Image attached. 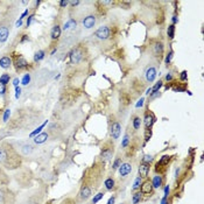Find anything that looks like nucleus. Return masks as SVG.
I'll return each mask as SVG.
<instances>
[{"instance_id":"1","label":"nucleus","mask_w":204,"mask_h":204,"mask_svg":"<svg viewBox=\"0 0 204 204\" xmlns=\"http://www.w3.org/2000/svg\"><path fill=\"white\" fill-rule=\"evenodd\" d=\"M21 163L20 156L8 145L0 146V164L8 169H14Z\"/></svg>"},{"instance_id":"2","label":"nucleus","mask_w":204,"mask_h":204,"mask_svg":"<svg viewBox=\"0 0 204 204\" xmlns=\"http://www.w3.org/2000/svg\"><path fill=\"white\" fill-rule=\"evenodd\" d=\"M113 154H114V146L110 142H106L100 148V160H102V162L105 163L111 161L112 157H113Z\"/></svg>"},{"instance_id":"3","label":"nucleus","mask_w":204,"mask_h":204,"mask_svg":"<svg viewBox=\"0 0 204 204\" xmlns=\"http://www.w3.org/2000/svg\"><path fill=\"white\" fill-rule=\"evenodd\" d=\"M172 161V156L170 155H163L156 163H155V172L157 175H161L167 170L169 162Z\"/></svg>"},{"instance_id":"4","label":"nucleus","mask_w":204,"mask_h":204,"mask_svg":"<svg viewBox=\"0 0 204 204\" xmlns=\"http://www.w3.org/2000/svg\"><path fill=\"white\" fill-rule=\"evenodd\" d=\"M94 36L97 37L98 40H102V41L109 40V39L111 37V29H110V27H107V26L99 27L97 31H94Z\"/></svg>"},{"instance_id":"5","label":"nucleus","mask_w":204,"mask_h":204,"mask_svg":"<svg viewBox=\"0 0 204 204\" xmlns=\"http://www.w3.org/2000/svg\"><path fill=\"white\" fill-rule=\"evenodd\" d=\"M140 193H141L142 196H146V197H149V196H152L153 195V191H154V188H153V184H152V181H149V180H145L144 182L141 183L140 185Z\"/></svg>"},{"instance_id":"6","label":"nucleus","mask_w":204,"mask_h":204,"mask_svg":"<svg viewBox=\"0 0 204 204\" xmlns=\"http://www.w3.org/2000/svg\"><path fill=\"white\" fill-rule=\"evenodd\" d=\"M83 55L84 52L82 48L81 47L75 48L73 52H71V54H70V62H71V64H77V63L81 62L83 60Z\"/></svg>"},{"instance_id":"7","label":"nucleus","mask_w":204,"mask_h":204,"mask_svg":"<svg viewBox=\"0 0 204 204\" xmlns=\"http://www.w3.org/2000/svg\"><path fill=\"white\" fill-rule=\"evenodd\" d=\"M120 133H121L120 123H118V121L112 123V125H111V130H110L111 138H112L113 140H118V139H119V136H120Z\"/></svg>"},{"instance_id":"8","label":"nucleus","mask_w":204,"mask_h":204,"mask_svg":"<svg viewBox=\"0 0 204 204\" xmlns=\"http://www.w3.org/2000/svg\"><path fill=\"white\" fill-rule=\"evenodd\" d=\"M92 189L86 187V185H82L81 189H79V193H78V198L81 201H88V199L92 196Z\"/></svg>"},{"instance_id":"9","label":"nucleus","mask_w":204,"mask_h":204,"mask_svg":"<svg viewBox=\"0 0 204 204\" xmlns=\"http://www.w3.org/2000/svg\"><path fill=\"white\" fill-rule=\"evenodd\" d=\"M118 172L123 178L127 177L132 172V164L130 162H123L120 164V167L118 168Z\"/></svg>"},{"instance_id":"10","label":"nucleus","mask_w":204,"mask_h":204,"mask_svg":"<svg viewBox=\"0 0 204 204\" xmlns=\"http://www.w3.org/2000/svg\"><path fill=\"white\" fill-rule=\"evenodd\" d=\"M14 64H15L16 70H25V69L28 68L29 63L27 62V60L22 55H19V56H15V61H14Z\"/></svg>"},{"instance_id":"11","label":"nucleus","mask_w":204,"mask_h":204,"mask_svg":"<svg viewBox=\"0 0 204 204\" xmlns=\"http://www.w3.org/2000/svg\"><path fill=\"white\" fill-rule=\"evenodd\" d=\"M152 52L155 57H161L163 55V43L161 41H155L152 44Z\"/></svg>"},{"instance_id":"12","label":"nucleus","mask_w":204,"mask_h":204,"mask_svg":"<svg viewBox=\"0 0 204 204\" xmlns=\"http://www.w3.org/2000/svg\"><path fill=\"white\" fill-rule=\"evenodd\" d=\"M149 170H151V164L141 162L140 163V166H139V168H138L139 176H140L141 178H147L148 177V174H149Z\"/></svg>"},{"instance_id":"13","label":"nucleus","mask_w":204,"mask_h":204,"mask_svg":"<svg viewBox=\"0 0 204 204\" xmlns=\"http://www.w3.org/2000/svg\"><path fill=\"white\" fill-rule=\"evenodd\" d=\"M156 75H157V71L155 67H149V68H147L146 73H145L146 81L148 83H152V82H154V79L156 78Z\"/></svg>"},{"instance_id":"14","label":"nucleus","mask_w":204,"mask_h":204,"mask_svg":"<svg viewBox=\"0 0 204 204\" xmlns=\"http://www.w3.org/2000/svg\"><path fill=\"white\" fill-rule=\"evenodd\" d=\"M96 25V16L94 14H89L83 19V26L86 29H90Z\"/></svg>"},{"instance_id":"15","label":"nucleus","mask_w":204,"mask_h":204,"mask_svg":"<svg viewBox=\"0 0 204 204\" xmlns=\"http://www.w3.org/2000/svg\"><path fill=\"white\" fill-rule=\"evenodd\" d=\"M10 36V28L8 26L1 25L0 26V43H4L7 41V39Z\"/></svg>"},{"instance_id":"16","label":"nucleus","mask_w":204,"mask_h":204,"mask_svg":"<svg viewBox=\"0 0 204 204\" xmlns=\"http://www.w3.org/2000/svg\"><path fill=\"white\" fill-rule=\"evenodd\" d=\"M154 121H155V118H154V115L149 112H146V114H145V126H146V130H151V127L153 126L154 124Z\"/></svg>"},{"instance_id":"17","label":"nucleus","mask_w":204,"mask_h":204,"mask_svg":"<svg viewBox=\"0 0 204 204\" xmlns=\"http://www.w3.org/2000/svg\"><path fill=\"white\" fill-rule=\"evenodd\" d=\"M48 138H49V134H48L47 132H42V133H40V134L35 135V138H34V142L37 144V145H41V144L47 141Z\"/></svg>"},{"instance_id":"18","label":"nucleus","mask_w":204,"mask_h":204,"mask_svg":"<svg viewBox=\"0 0 204 204\" xmlns=\"http://www.w3.org/2000/svg\"><path fill=\"white\" fill-rule=\"evenodd\" d=\"M162 183H163V177L161 175H155L154 178H153L152 181V184H153V188L154 189H159L162 187Z\"/></svg>"},{"instance_id":"19","label":"nucleus","mask_w":204,"mask_h":204,"mask_svg":"<svg viewBox=\"0 0 204 204\" xmlns=\"http://www.w3.org/2000/svg\"><path fill=\"white\" fill-rule=\"evenodd\" d=\"M104 187L106 190H113L115 188V181L113 177H109L104 181Z\"/></svg>"},{"instance_id":"20","label":"nucleus","mask_w":204,"mask_h":204,"mask_svg":"<svg viewBox=\"0 0 204 204\" xmlns=\"http://www.w3.org/2000/svg\"><path fill=\"white\" fill-rule=\"evenodd\" d=\"M12 65V60L8 56H4L0 58V67L2 69H8Z\"/></svg>"},{"instance_id":"21","label":"nucleus","mask_w":204,"mask_h":204,"mask_svg":"<svg viewBox=\"0 0 204 204\" xmlns=\"http://www.w3.org/2000/svg\"><path fill=\"white\" fill-rule=\"evenodd\" d=\"M61 27L58 26V25H56V26L52 27V33H50V36H52V40H57L58 37L61 36Z\"/></svg>"},{"instance_id":"22","label":"nucleus","mask_w":204,"mask_h":204,"mask_svg":"<svg viewBox=\"0 0 204 204\" xmlns=\"http://www.w3.org/2000/svg\"><path fill=\"white\" fill-rule=\"evenodd\" d=\"M34 151V147L29 145V144H25V145H22L21 147V153L23 154V155H31V153Z\"/></svg>"},{"instance_id":"23","label":"nucleus","mask_w":204,"mask_h":204,"mask_svg":"<svg viewBox=\"0 0 204 204\" xmlns=\"http://www.w3.org/2000/svg\"><path fill=\"white\" fill-rule=\"evenodd\" d=\"M141 199H142V195L140 191H135V193L133 194V197H132V202H133V204L140 203Z\"/></svg>"},{"instance_id":"24","label":"nucleus","mask_w":204,"mask_h":204,"mask_svg":"<svg viewBox=\"0 0 204 204\" xmlns=\"http://www.w3.org/2000/svg\"><path fill=\"white\" fill-rule=\"evenodd\" d=\"M132 125H133V128L134 130H140V126H141V118L140 117H134L133 118V123H132Z\"/></svg>"},{"instance_id":"25","label":"nucleus","mask_w":204,"mask_h":204,"mask_svg":"<svg viewBox=\"0 0 204 204\" xmlns=\"http://www.w3.org/2000/svg\"><path fill=\"white\" fill-rule=\"evenodd\" d=\"M10 75H8V73H4V75L0 76V84L6 86V84L10 83Z\"/></svg>"},{"instance_id":"26","label":"nucleus","mask_w":204,"mask_h":204,"mask_svg":"<svg viewBox=\"0 0 204 204\" xmlns=\"http://www.w3.org/2000/svg\"><path fill=\"white\" fill-rule=\"evenodd\" d=\"M44 55H46V52H43V50H39V52H36L35 55H34V61H35V62H40L41 60L44 58Z\"/></svg>"},{"instance_id":"27","label":"nucleus","mask_w":204,"mask_h":204,"mask_svg":"<svg viewBox=\"0 0 204 204\" xmlns=\"http://www.w3.org/2000/svg\"><path fill=\"white\" fill-rule=\"evenodd\" d=\"M104 195H105L104 191H99L98 194H96V195H94V198H92V201H91V203H92V204L98 203V202H99L100 199H102V198H103V197H104Z\"/></svg>"},{"instance_id":"28","label":"nucleus","mask_w":204,"mask_h":204,"mask_svg":"<svg viewBox=\"0 0 204 204\" xmlns=\"http://www.w3.org/2000/svg\"><path fill=\"white\" fill-rule=\"evenodd\" d=\"M167 34H168V37H169L170 40H173L174 36H175V25H170V26H168Z\"/></svg>"},{"instance_id":"29","label":"nucleus","mask_w":204,"mask_h":204,"mask_svg":"<svg viewBox=\"0 0 204 204\" xmlns=\"http://www.w3.org/2000/svg\"><path fill=\"white\" fill-rule=\"evenodd\" d=\"M121 157H115V160L113 161V163H112V172H114V170H117L118 168L120 167L121 164Z\"/></svg>"},{"instance_id":"30","label":"nucleus","mask_w":204,"mask_h":204,"mask_svg":"<svg viewBox=\"0 0 204 204\" xmlns=\"http://www.w3.org/2000/svg\"><path fill=\"white\" fill-rule=\"evenodd\" d=\"M142 183V178L140 177V176H138V177L135 178V181H134V184H133V191H136L138 189L140 188V185H141Z\"/></svg>"},{"instance_id":"31","label":"nucleus","mask_w":204,"mask_h":204,"mask_svg":"<svg viewBox=\"0 0 204 204\" xmlns=\"http://www.w3.org/2000/svg\"><path fill=\"white\" fill-rule=\"evenodd\" d=\"M47 123H48V121H44V123H43V124H42L41 126H39V127H37V128H36V130H35V131H34V132H31V135H29V136H31H31H35V135H36V134H40V132H41V130H42V128H43V127H44V126L47 125Z\"/></svg>"},{"instance_id":"32","label":"nucleus","mask_w":204,"mask_h":204,"mask_svg":"<svg viewBox=\"0 0 204 204\" xmlns=\"http://www.w3.org/2000/svg\"><path fill=\"white\" fill-rule=\"evenodd\" d=\"M162 86V81H159L152 88V94H156V92H159V90H160V88Z\"/></svg>"},{"instance_id":"33","label":"nucleus","mask_w":204,"mask_h":204,"mask_svg":"<svg viewBox=\"0 0 204 204\" xmlns=\"http://www.w3.org/2000/svg\"><path fill=\"white\" fill-rule=\"evenodd\" d=\"M153 160H154V157H153L152 155H148V154L142 157V162L148 163V164H151V163L153 162Z\"/></svg>"},{"instance_id":"34","label":"nucleus","mask_w":204,"mask_h":204,"mask_svg":"<svg viewBox=\"0 0 204 204\" xmlns=\"http://www.w3.org/2000/svg\"><path fill=\"white\" fill-rule=\"evenodd\" d=\"M31 82V75L29 73H26L23 77H22V81H21V83L23 84V85H28V83Z\"/></svg>"},{"instance_id":"35","label":"nucleus","mask_w":204,"mask_h":204,"mask_svg":"<svg viewBox=\"0 0 204 204\" xmlns=\"http://www.w3.org/2000/svg\"><path fill=\"white\" fill-rule=\"evenodd\" d=\"M128 142H130V136L125 135L124 139H123V142H121V147H123V148H126L127 145H128Z\"/></svg>"},{"instance_id":"36","label":"nucleus","mask_w":204,"mask_h":204,"mask_svg":"<svg viewBox=\"0 0 204 204\" xmlns=\"http://www.w3.org/2000/svg\"><path fill=\"white\" fill-rule=\"evenodd\" d=\"M172 58H173V52L170 50V52L167 54V56H166V64H170V62H172Z\"/></svg>"},{"instance_id":"37","label":"nucleus","mask_w":204,"mask_h":204,"mask_svg":"<svg viewBox=\"0 0 204 204\" xmlns=\"http://www.w3.org/2000/svg\"><path fill=\"white\" fill-rule=\"evenodd\" d=\"M71 25H73V27L76 26V21H73V19H71V20H69L68 22L64 25V31H65V29H68V28H70V26H71Z\"/></svg>"},{"instance_id":"38","label":"nucleus","mask_w":204,"mask_h":204,"mask_svg":"<svg viewBox=\"0 0 204 204\" xmlns=\"http://www.w3.org/2000/svg\"><path fill=\"white\" fill-rule=\"evenodd\" d=\"M10 109L5 110V113H4V118H2L5 123H7V121H8V118H10Z\"/></svg>"},{"instance_id":"39","label":"nucleus","mask_w":204,"mask_h":204,"mask_svg":"<svg viewBox=\"0 0 204 204\" xmlns=\"http://www.w3.org/2000/svg\"><path fill=\"white\" fill-rule=\"evenodd\" d=\"M151 136H152V131L151 130H146L145 131V141H148L149 139H151Z\"/></svg>"},{"instance_id":"40","label":"nucleus","mask_w":204,"mask_h":204,"mask_svg":"<svg viewBox=\"0 0 204 204\" xmlns=\"http://www.w3.org/2000/svg\"><path fill=\"white\" fill-rule=\"evenodd\" d=\"M5 197H6L5 193H4L2 190H0V204L5 203Z\"/></svg>"},{"instance_id":"41","label":"nucleus","mask_w":204,"mask_h":204,"mask_svg":"<svg viewBox=\"0 0 204 204\" xmlns=\"http://www.w3.org/2000/svg\"><path fill=\"white\" fill-rule=\"evenodd\" d=\"M187 78H188V73H187V71L184 70V71H182V73H181L180 79H181V81H187Z\"/></svg>"},{"instance_id":"42","label":"nucleus","mask_w":204,"mask_h":204,"mask_svg":"<svg viewBox=\"0 0 204 204\" xmlns=\"http://www.w3.org/2000/svg\"><path fill=\"white\" fill-rule=\"evenodd\" d=\"M21 94V89L19 88V86H16L15 88V98H19Z\"/></svg>"},{"instance_id":"43","label":"nucleus","mask_w":204,"mask_h":204,"mask_svg":"<svg viewBox=\"0 0 204 204\" xmlns=\"http://www.w3.org/2000/svg\"><path fill=\"white\" fill-rule=\"evenodd\" d=\"M114 202H115V196H111L106 204H114Z\"/></svg>"},{"instance_id":"44","label":"nucleus","mask_w":204,"mask_h":204,"mask_svg":"<svg viewBox=\"0 0 204 204\" xmlns=\"http://www.w3.org/2000/svg\"><path fill=\"white\" fill-rule=\"evenodd\" d=\"M33 20H34V15H31L29 18H28V20H27V27L31 26V21Z\"/></svg>"},{"instance_id":"45","label":"nucleus","mask_w":204,"mask_h":204,"mask_svg":"<svg viewBox=\"0 0 204 204\" xmlns=\"http://www.w3.org/2000/svg\"><path fill=\"white\" fill-rule=\"evenodd\" d=\"M68 4H69V1H67V0H62V1H60V6H61V7H65Z\"/></svg>"},{"instance_id":"46","label":"nucleus","mask_w":204,"mask_h":204,"mask_svg":"<svg viewBox=\"0 0 204 204\" xmlns=\"http://www.w3.org/2000/svg\"><path fill=\"white\" fill-rule=\"evenodd\" d=\"M5 92H6V86L1 85V88H0V94H1V96H4Z\"/></svg>"},{"instance_id":"47","label":"nucleus","mask_w":204,"mask_h":204,"mask_svg":"<svg viewBox=\"0 0 204 204\" xmlns=\"http://www.w3.org/2000/svg\"><path fill=\"white\" fill-rule=\"evenodd\" d=\"M19 83H20V81H19V78H14L13 79V85H14V86H19Z\"/></svg>"},{"instance_id":"48","label":"nucleus","mask_w":204,"mask_h":204,"mask_svg":"<svg viewBox=\"0 0 204 204\" xmlns=\"http://www.w3.org/2000/svg\"><path fill=\"white\" fill-rule=\"evenodd\" d=\"M69 4H71L73 6H77L81 4V1H69Z\"/></svg>"},{"instance_id":"49","label":"nucleus","mask_w":204,"mask_h":204,"mask_svg":"<svg viewBox=\"0 0 204 204\" xmlns=\"http://www.w3.org/2000/svg\"><path fill=\"white\" fill-rule=\"evenodd\" d=\"M142 105H144V98H141V99H140V102L136 104V107H140V106H142Z\"/></svg>"},{"instance_id":"50","label":"nucleus","mask_w":204,"mask_h":204,"mask_svg":"<svg viewBox=\"0 0 204 204\" xmlns=\"http://www.w3.org/2000/svg\"><path fill=\"white\" fill-rule=\"evenodd\" d=\"M27 14H28V10H25V12H23V13H22V15H21L20 20H22V19H23V18H25V16H26Z\"/></svg>"},{"instance_id":"51","label":"nucleus","mask_w":204,"mask_h":204,"mask_svg":"<svg viewBox=\"0 0 204 204\" xmlns=\"http://www.w3.org/2000/svg\"><path fill=\"white\" fill-rule=\"evenodd\" d=\"M167 198H168L167 196H164V197L162 198V201H161V204H168L167 203Z\"/></svg>"},{"instance_id":"52","label":"nucleus","mask_w":204,"mask_h":204,"mask_svg":"<svg viewBox=\"0 0 204 204\" xmlns=\"http://www.w3.org/2000/svg\"><path fill=\"white\" fill-rule=\"evenodd\" d=\"M164 194H166V196L168 197V194H169V185H167L166 189H164Z\"/></svg>"},{"instance_id":"53","label":"nucleus","mask_w":204,"mask_h":204,"mask_svg":"<svg viewBox=\"0 0 204 204\" xmlns=\"http://www.w3.org/2000/svg\"><path fill=\"white\" fill-rule=\"evenodd\" d=\"M166 79H167V81H172V79H173V76H172L170 73H168L167 76H166Z\"/></svg>"},{"instance_id":"54","label":"nucleus","mask_w":204,"mask_h":204,"mask_svg":"<svg viewBox=\"0 0 204 204\" xmlns=\"http://www.w3.org/2000/svg\"><path fill=\"white\" fill-rule=\"evenodd\" d=\"M15 25H16V27H20L21 25H22V20H20V19H19V20L16 21V23H15Z\"/></svg>"},{"instance_id":"55","label":"nucleus","mask_w":204,"mask_h":204,"mask_svg":"<svg viewBox=\"0 0 204 204\" xmlns=\"http://www.w3.org/2000/svg\"><path fill=\"white\" fill-rule=\"evenodd\" d=\"M177 21H178L177 16H176V15H174V16H173V25H174V23H176Z\"/></svg>"},{"instance_id":"56","label":"nucleus","mask_w":204,"mask_h":204,"mask_svg":"<svg viewBox=\"0 0 204 204\" xmlns=\"http://www.w3.org/2000/svg\"><path fill=\"white\" fill-rule=\"evenodd\" d=\"M26 40H28V36H27V35H23V37H22V40H21V43H22V42H25V41H26Z\"/></svg>"},{"instance_id":"57","label":"nucleus","mask_w":204,"mask_h":204,"mask_svg":"<svg viewBox=\"0 0 204 204\" xmlns=\"http://www.w3.org/2000/svg\"><path fill=\"white\" fill-rule=\"evenodd\" d=\"M146 94H152V88H149V89L147 90V92H146Z\"/></svg>"},{"instance_id":"58","label":"nucleus","mask_w":204,"mask_h":204,"mask_svg":"<svg viewBox=\"0 0 204 204\" xmlns=\"http://www.w3.org/2000/svg\"><path fill=\"white\" fill-rule=\"evenodd\" d=\"M29 204H36V203H29Z\"/></svg>"},{"instance_id":"59","label":"nucleus","mask_w":204,"mask_h":204,"mask_svg":"<svg viewBox=\"0 0 204 204\" xmlns=\"http://www.w3.org/2000/svg\"><path fill=\"white\" fill-rule=\"evenodd\" d=\"M120 204H124V203H120Z\"/></svg>"}]
</instances>
